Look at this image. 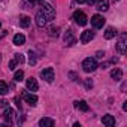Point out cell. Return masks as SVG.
Masks as SVG:
<instances>
[{
  "label": "cell",
  "mask_w": 127,
  "mask_h": 127,
  "mask_svg": "<svg viewBox=\"0 0 127 127\" xmlns=\"http://www.w3.org/2000/svg\"><path fill=\"white\" fill-rule=\"evenodd\" d=\"M97 67H99V66H97V61H96V58H91V57H88V58H85V60L82 61V69H84V72H87V73H91V72H94Z\"/></svg>",
  "instance_id": "obj_1"
},
{
  "label": "cell",
  "mask_w": 127,
  "mask_h": 127,
  "mask_svg": "<svg viewBox=\"0 0 127 127\" xmlns=\"http://www.w3.org/2000/svg\"><path fill=\"white\" fill-rule=\"evenodd\" d=\"M73 20H75V23H76L78 26H85V24L88 23L87 15H85L82 11H75V12H73Z\"/></svg>",
  "instance_id": "obj_2"
},
{
  "label": "cell",
  "mask_w": 127,
  "mask_h": 127,
  "mask_svg": "<svg viewBox=\"0 0 127 127\" xmlns=\"http://www.w3.org/2000/svg\"><path fill=\"white\" fill-rule=\"evenodd\" d=\"M42 12H43V15L46 17V20H48V21H51V20H54V18H55V9H54L49 3H45V5H43Z\"/></svg>",
  "instance_id": "obj_3"
},
{
  "label": "cell",
  "mask_w": 127,
  "mask_h": 127,
  "mask_svg": "<svg viewBox=\"0 0 127 127\" xmlns=\"http://www.w3.org/2000/svg\"><path fill=\"white\" fill-rule=\"evenodd\" d=\"M40 78L46 82H52L54 81V69L52 67H46L40 72Z\"/></svg>",
  "instance_id": "obj_4"
},
{
  "label": "cell",
  "mask_w": 127,
  "mask_h": 127,
  "mask_svg": "<svg viewBox=\"0 0 127 127\" xmlns=\"http://www.w3.org/2000/svg\"><path fill=\"white\" fill-rule=\"evenodd\" d=\"M91 26H93L94 29H102V27L105 26V18H103L102 15H99V14L93 15V17H91Z\"/></svg>",
  "instance_id": "obj_5"
},
{
  "label": "cell",
  "mask_w": 127,
  "mask_h": 127,
  "mask_svg": "<svg viewBox=\"0 0 127 127\" xmlns=\"http://www.w3.org/2000/svg\"><path fill=\"white\" fill-rule=\"evenodd\" d=\"M91 39H94V32H91V30H84L82 34H81V42H82V43H88V42H91Z\"/></svg>",
  "instance_id": "obj_6"
},
{
  "label": "cell",
  "mask_w": 127,
  "mask_h": 127,
  "mask_svg": "<svg viewBox=\"0 0 127 127\" xmlns=\"http://www.w3.org/2000/svg\"><path fill=\"white\" fill-rule=\"evenodd\" d=\"M23 97H24V100H26L30 106H34V105L37 103V96H36V94H32V93H24V94H23Z\"/></svg>",
  "instance_id": "obj_7"
},
{
  "label": "cell",
  "mask_w": 127,
  "mask_h": 127,
  "mask_svg": "<svg viewBox=\"0 0 127 127\" xmlns=\"http://www.w3.org/2000/svg\"><path fill=\"white\" fill-rule=\"evenodd\" d=\"M46 17L43 15V12L42 11H39L37 14H36V24H37V27H45L46 26Z\"/></svg>",
  "instance_id": "obj_8"
},
{
  "label": "cell",
  "mask_w": 127,
  "mask_h": 127,
  "mask_svg": "<svg viewBox=\"0 0 127 127\" xmlns=\"http://www.w3.org/2000/svg\"><path fill=\"white\" fill-rule=\"evenodd\" d=\"M94 5H96V8H97L99 11L105 12V11L109 9V0H96Z\"/></svg>",
  "instance_id": "obj_9"
},
{
  "label": "cell",
  "mask_w": 127,
  "mask_h": 127,
  "mask_svg": "<svg viewBox=\"0 0 127 127\" xmlns=\"http://www.w3.org/2000/svg\"><path fill=\"white\" fill-rule=\"evenodd\" d=\"M64 42H66V45H69V46L73 45V43H76V39H75L72 30H67V32L64 33Z\"/></svg>",
  "instance_id": "obj_10"
},
{
  "label": "cell",
  "mask_w": 127,
  "mask_h": 127,
  "mask_svg": "<svg viewBox=\"0 0 127 127\" xmlns=\"http://www.w3.org/2000/svg\"><path fill=\"white\" fill-rule=\"evenodd\" d=\"M126 39H127V36L126 34H121V37H120V40L117 43V49H118L120 54H124L126 52Z\"/></svg>",
  "instance_id": "obj_11"
},
{
  "label": "cell",
  "mask_w": 127,
  "mask_h": 127,
  "mask_svg": "<svg viewBox=\"0 0 127 127\" xmlns=\"http://www.w3.org/2000/svg\"><path fill=\"white\" fill-rule=\"evenodd\" d=\"M26 85H27V90H29V91H37V88H39V85H37V81H36L34 78H32V76L27 79Z\"/></svg>",
  "instance_id": "obj_12"
},
{
  "label": "cell",
  "mask_w": 127,
  "mask_h": 127,
  "mask_svg": "<svg viewBox=\"0 0 127 127\" xmlns=\"http://www.w3.org/2000/svg\"><path fill=\"white\" fill-rule=\"evenodd\" d=\"M14 115H15V112H14L12 108H6L5 112H3V118H5V121H6L8 124H12V118H14Z\"/></svg>",
  "instance_id": "obj_13"
},
{
  "label": "cell",
  "mask_w": 127,
  "mask_h": 127,
  "mask_svg": "<svg viewBox=\"0 0 127 127\" xmlns=\"http://www.w3.org/2000/svg\"><path fill=\"white\" fill-rule=\"evenodd\" d=\"M111 78H112L114 81H121V79H123V70H121L120 67L112 69V72H111Z\"/></svg>",
  "instance_id": "obj_14"
},
{
  "label": "cell",
  "mask_w": 127,
  "mask_h": 127,
  "mask_svg": "<svg viewBox=\"0 0 127 127\" xmlns=\"http://www.w3.org/2000/svg\"><path fill=\"white\" fill-rule=\"evenodd\" d=\"M75 108L79 109V111H82V112H87V111L90 109V106L87 105L85 100H76V102H75Z\"/></svg>",
  "instance_id": "obj_15"
},
{
  "label": "cell",
  "mask_w": 127,
  "mask_h": 127,
  "mask_svg": "<svg viewBox=\"0 0 127 127\" xmlns=\"http://www.w3.org/2000/svg\"><path fill=\"white\" fill-rule=\"evenodd\" d=\"M102 123H103V126H106V127H112V126H115V118H114L112 115H105V117L102 118Z\"/></svg>",
  "instance_id": "obj_16"
},
{
  "label": "cell",
  "mask_w": 127,
  "mask_h": 127,
  "mask_svg": "<svg viewBox=\"0 0 127 127\" xmlns=\"http://www.w3.org/2000/svg\"><path fill=\"white\" fill-rule=\"evenodd\" d=\"M54 124H55V121H54L52 118H46V117H45V118H40V120H39V126H40V127H52Z\"/></svg>",
  "instance_id": "obj_17"
},
{
  "label": "cell",
  "mask_w": 127,
  "mask_h": 127,
  "mask_svg": "<svg viewBox=\"0 0 127 127\" xmlns=\"http://www.w3.org/2000/svg\"><path fill=\"white\" fill-rule=\"evenodd\" d=\"M24 42H26V36H24V34L18 33V34H15V36H14V45L21 46V45H24Z\"/></svg>",
  "instance_id": "obj_18"
},
{
  "label": "cell",
  "mask_w": 127,
  "mask_h": 127,
  "mask_svg": "<svg viewBox=\"0 0 127 127\" xmlns=\"http://www.w3.org/2000/svg\"><path fill=\"white\" fill-rule=\"evenodd\" d=\"M30 18L29 17H26V15H23V17H20V26L23 27V29H27L29 26H30Z\"/></svg>",
  "instance_id": "obj_19"
},
{
  "label": "cell",
  "mask_w": 127,
  "mask_h": 127,
  "mask_svg": "<svg viewBox=\"0 0 127 127\" xmlns=\"http://www.w3.org/2000/svg\"><path fill=\"white\" fill-rule=\"evenodd\" d=\"M115 34H117V30L114 27H108L106 32H105V37L106 39H112V37H115Z\"/></svg>",
  "instance_id": "obj_20"
},
{
  "label": "cell",
  "mask_w": 127,
  "mask_h": 127,
  "mask_svg": "<svg viewBox=\"0 0 127 127\" xmlns=\"http://www.w3.org/2000/svg\"><path fill=\"white\" fill-rule=\"evenodd\" d=\"M8 94V84L5 81H0V96Z\"/></svg>",
  "instance_id": "obj_21"
},
{
  "label": "cell",
  "mask_w": 127,
  "mask_h": 127,
  "mask_svg": "<svg viewBox=\"0 0 127 127\" xmlns=\"http://www.w3.org/2000/svg\"><path fill=\"white\" fill-rule=\"evenodd\" d=\"M14 79H15L17 82H21V81L24 79V72H23V70H17L15 75H14Z\"/></svg>",
  "instance_id": "obj_22"
},
{
  "label": "cell",
  "mask_w": 127,
  "mask_h": 127,
  "mask_svg": "<svg viewBox=\"0 0 127 127\" xmlns=\"http://www.w3.org/2000/svg\"><path fill=\"white\" fill-rule=\"evenodd\" d=\"M58 27H49V30H48V33H49V36L51 37H57L58 36Z\"/></svg>",
  "instance_id": "obj_23"
},
{
  "label": "cell",
  "mask_w": 127,
  "mask_h": 127,
  "mask_svg": "<svg viewBox=\"0 0 127 127\" xmlns=\"http://www.w3.org/2000/svg\"><path fill=\"white\" fill-rule=\"evenodd\" d=\"M29 63L33 66V64H36V54L34 52H32V51H29Z\"/></svg>",
  "instance_id": "obj_24"
},
{
  "label": "cell",
  "mask_w": 127,
  "mask_h": 127,
  "mask_svg": "<svg viewBox=\"0 0 127 127\" xmlns=\"http://www.w3.org/2000/svg\"><path fill=\"white\" fill-rule=\"evenodd\" d=\"M17 63H20V64H21V63H24V57L21 55V54H15V58H14Z\"/></svg>",
  "instance_id": "obj_25"
},
{
  "label": "cell",
  "mask_w": 127,
  "mask_h": 127,
  "mask_svg": "<svg viewBox=\"0 0 127 127\" xmlns=\"http://www.w3.org/2000/svg\"><path fill=\"white\" fill-rule=\"evenodd\" d=\"M17 64H18V63H17L15 60H11V61H9V69H11V70H15Z\"/></svg>",
  "instance_id": "obj_26"
},
{
  "label": "cell",
  "mask_w": 127,
  "mask_h": 127,
  "mask_svg": "<svg viewBox=\"0 0 127 127\" xmlns=\"http://www.w3.org/2000/svg\"><path fill=\"white\" fill-rule=\"evenodd\" d=\"M85 85H87V88H91V87H93V82H91V79H85Z\"/></svg>",
  "instance_id": "obj_27"
},
{
  "label": "cell",
  "mask_w": 127,
  "mask_h": 127,
  "mask_svg": "<svg viewBox=\"0 0 127 127\" xmlns=\"http://www.w3.org/2000/svg\"><path fill=\"white\" fill-rule=\"evenodd\" d=\"M26 2H30V3L33 5V3H42L43 0H26Z\"/></svg>",
  "instance_id": "obj_28"
},
{
  "label": "cell",
  "mask_w": 127,
  "mask_h": 127,
  "mask_svg": "<svg viewBox=\"0 0 127 127\" xmlns=\"http://www.w3.org/2000/svg\"><path fill=\"white\" fill-rule=\"evenodd\" d=\"M96 57H97V58H103V57H105V52H102V51H99Z\"/></svg>",
  "instance_id": "obj_29"
},
{
  "label": "cell",
  "mask_w": 127,
  "mask_h": 127,
  "mask_svg": "<svg viewBox=\"0 0 127 127\" xmlns=\"http://www.w3.org/2000/svg\"><path fill=\"white\" fill-rule=\"evenodd\" d=\"M85 2H87L90 6H91V5H94V3H96V0H85Z\"/></svg>",
  "instance_id": "obj_30"
},
{
  "label": "cell",
  "mask_w": 127,
  "mask_h": 127,
  "mask_svg": "<svg viewBox=\"0 0 127 127\" xmlns=\"http://www.w3.org/2000/svg\"><path fill=\"white\" fill-rule=\"evenodd\" d=\"M0 106H5L6 108V102L5 100H0Z\"/></svg>",
  "instance_id": "obj_31"
},
{
  "label": "cell",
  "mask_w": 127,
  "mask_h": 127,
  "mask_svg": "<svg viewBox=\"0 0 127 127\" xmlns=\"http://www.w3.org/2000/svg\"><path fill=\"white\" fill-rule=\"evenodd\" d=\"M85 0H76V3H84Z\"/></svg>",
  "instance_id": "obj_32"
},
{
  "label": "cell",
  "mask_w": 127,
  "mask_h": 127,
  "mask_svg": "<svg viewBox=\"0 0 127 127\" xmlns=\"http://www.w3.org/2000/svg\"><path fill=\"white\" fill-rule=\"evenodd\" d=\"M0 29H2V23H0Z\"/></svg>",
  "instance_id": "obj_33"
},
{
  "label": "cell",
  "mask_w": 127,
  "mask_h": 127,
  "mask_svg": "<svg viewBox=\"0 0 127 127\" xmlns=\"http://www.w3.org/2000/svg\"><path fill=\"white\" fill-rule=\"evenodd\" d=\"M114 2H118V0H114Z\"/></svg>",
  "instance_id": "obj_34"
}]
</instances>
